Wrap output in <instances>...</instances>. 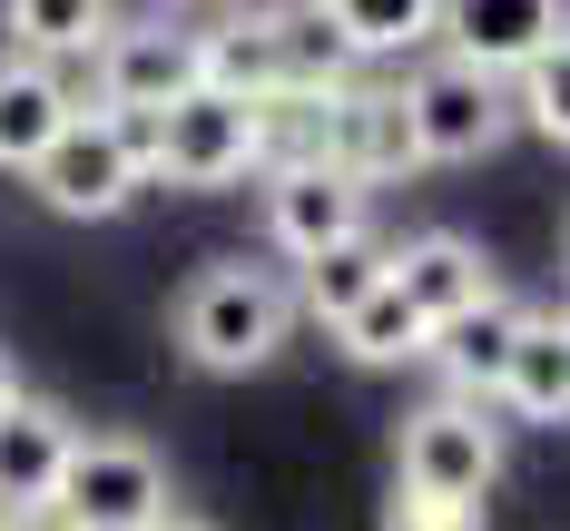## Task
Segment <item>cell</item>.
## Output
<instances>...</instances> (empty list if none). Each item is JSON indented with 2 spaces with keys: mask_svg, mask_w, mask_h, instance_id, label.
<instances>
[{
  "mask_svg": "<svg viewBox=\"0 0 570 531\" xmlns=\"http://www.w3.org/2000/svg\"><path fill=\"white\" fill-rule=\"evenodd\" d=\"M285 335H295V295L246 256L197 266L187 295H177V345H187L197 374H256V364H276Z\"/></svg>",
  "mask_w": 570,
  "mask_h": 531,
  "instance_id": "6da1fadb",
  "label": "cell"
},
{
  "mask_svg": "<svg viewBox=\"0 0 570 531\" xmlns=\"http://www.w3.org/2000/svg\"><path fill=\"white\" fill-rule=\"evenodd\" d=\"M138 158L168 187H236L246 168H266V99L187 89L158 118H138Z\"/></svg>",
  "mask_w": 570,
  "mask_h": 531,
  "instance_id": "7a4b0ae2",
  "label": "cell"
},
{
  "mask_svg": "<svg viewBox=\"0 0 570 531\" xmlns=\"http://www.w3.org/2000/svg\"><path fill=\"white\" fill-rule=\"evenodd\" d=\"M138 187H148L138 118H109V109H69V128L30 158V197L50 217H118Z\"/></svg>",
  "mask_w": 570,
  "mask_h": 531,
  "instance_id": "3957f363",
  "label": "cell"
},
{
  "mask_svg": "<svg viewBox=\"0 0 570 531\" xmlns=\"http://www.w3.org/2000/svg\"><path fill=\"white\" fill-rule=\"evenodd\" d=\"M50 502L79 531H158L177 512L168 463H158L138 433H79L69 463H59V482H50Z\"/></svg>",
  "mask_w": 570,
  "mask_h": 531,
  "instance_id": "277c9868",
  "label": "cell"
},
{
  "mask_svg": "<svg viewBox=\"0 0 570 531\" xmlns=\"http://www.w3.org/2000/svg\"><path fill=\"white\" fill-rule=\"evenodd\" d=\"M403 89V118H413V158L423 168H472L512 138V79H482L462 59H423Z\"/></svg>",
  "mask_w": 570,
  "mask_h": 531,
  "instance_id": "5b68a950",
  "label": "cell"
},
{
  "mask_svg": "<svg viewBox=\"0 0 570 531\" xmlns=\"http://www.w3.org/2000/svg\"><path fill=\"white\" fill-rule=\"evenodd\" d=\"M394 482L403 492H433V502H482L502 482V423L472 404V394H443V404L403 413Z\"/></svg>",
  "mask_w": 570,
  "mask_h": 531,
  "instance_id": "8992f818",
  "label": "cell"
},
{
  "mask_svg": "<svg viewBox=\"0 0 570 531\" xmlns=\"http://www.w3.org/2000/svg\"><path fill=\"white\" fill-rule=\"evenodd\" d=\"M187 89H197V30L109 20V40L89 50V109H109V118H158Z\"/></svg>",
  "mask_w": 570,
  "mask_h": 531,
  "instance_id": "52a82bcc",
  "label": "cell"
},
{
  "mask_svg": "<svg viewBox=\"0 0 570 531\" xmlns=\"http://www.w3.org/2000/svg\"><path fill=\"white\" fill-rule=\"evenodd\" d=\"M256 177H266V236L295 266L344 246V236H374V187L364 177L325 168V158H276V168H256Z\"/></svg>",
  "mask_w": 570,
  "mask_h": 531,
  "instance_id": "ba28073f",
  "label": "cell"
},
{
  "mask_svg": "<svg viewBox=\"0 0 570 531\" xmlns=\"http://www.w3.org/2000/svg\"><path fill=\"white\" fill-rule=\"evenodd\" d=\"M315 158H325V168H344V177H364V187L423 168V158H413L403 89H384V79H344L335 99H315Z\"/></svg>",
  "mask_w": 570,
  "mask_h": 531,
  "instance_id": "9c48e42d",
  "label": "cell"
},
{
  "mask_svg": "<svg viewBox=\"0 0 570 531\" xmlns=\"http://www.w3.org/2000/svg\"><path fill=\"white\" fill-rule=\"evenodd\" d=\"M570 30V0H433V40L443 59L482 69V79H512Z\"/></svg>",
  "mask_w": 570,
  "mask_h": 531,
  "instance_id": "30bf717a",
  "label": "cell"
},
{
  "mask_svg": "<svg viewBox=\"0 0 570 531\" xmlns=\"http://www.w3.org/2000/svg\"><path fill=\"white\" fill-rule=\"evenodd\" d=\"M384 276L403 286V305H413L423 325H453V315H472L482 295H502L492 266H482V246H472V236H443V227L384 246Z\"/></svg>",
  "mask_w": 570,
  "mask_h": 531,
  "instance_id": "8fae6325",
  "label": "cell"
},
{
  "mask_svg": "<svg viewBox=\"0 0 570 531\" xmlns=\"http://www.w3.org/2000/svg\"><path fill=\"white\" fill-rule=\"evenodd\" d=\"M266 50H276V99H335L354 79V50H344V30L315 0H276L266 10Z\"/></svg>",
  "mask_w": 570,
  "mask_h": 531,
  "instance_id": "7c38bea8",
  "label": "cell"
},
{
  "mask_svg": "<svg viewBox=\"0 0 570 531\" xmlns=\"http://www.w3.org/2000/svg\"><path fill=\"white\" fill-rule=\"evenodd\" d=\"M69 443H79V423L50 394H10L0 404V502H50Z\"/></svg>",
  "mask_w": 570,
  "mask_h": 531,
  "instance_id": "4fadbf2b",
  "label": "cell"
},
{
  "mask_svg": "<svg viewBox=\"0 0 570 531\" xmlns=\"http://www.w3.org/2000/svg\"><path fill=\"white\" fill-rule=\"evenodd\" d=\"M69 79H59L50 59H20V50H0V168H20L30 177V158L50 148L59 128H69Z\"/></svg>",
  "mask_w": 570,
  "mask_h": 531,
  "instance_id": "5bb4252c",
  "label": "cell"
},
{
  "mask_svg": "<svg viewBox=\"0 0 570 531\" xmlns=\"http://www.w3.org/2000/svg\"><path fill=\"white\" fill-rule=\"evenodd\" d=\"M492 394H502L521 423H570V325L561 315H521L512 364H502Z\"/></svg>",
  "mask_w": 570,
  "mask_h": 531,
  "instance_id": "9a60e30c",
  "label": "cell"
},
{
  "mask_svg": "<svg viewBox=\"0 0 570 531\" xmlns=\"http://www.w3.org/2000/svg\"><path fill=\"white\" fill-rule=\"evenodd\" d=\"M512 335H521V305H512V295H482L472 315L433 325V345H423V354L453 374V394H472V404H482V394L502 384V364H512Z\"/></svg>",
  "mask_w": 570,
  "mask_h": 531,
  "instance_id": "2e32d148",
  "label": "cell"
},
{
  "mask_svg": "<svg viewBox=\"0 0 570 531\" xmlns=\"http://www.w3.org/2000/svg\"><path fill=\"white\" fill-rule=\"evenodd\" d=\"M118 0H0V30H10V50L20 59H89L99 40H109Z\"/></svg>",
  "mask_w": 570,
  "mask_h": 531,
  "instance_id": "e0dca14e",
  "label": "cell"
},
{
  "mask_svg": "<svg viewBox=\"0 0 570 531\" xmlns=\"http://www.w3.org/2000/svg\"><path fill=\"white\" fill-rule=\"evenodd\" d=\"M197 89H227V99H276L266 10H256V20H217V30H197Z\"/></svg>",
  "mask_w": 570,
  "mask_h": 531,
  "instance_id": "ac0fdd59",
  "label": "cell"
},
{
  "mask_svg": "<svg viewBox=\"0 0 570 531\" xmlns=\"http://www.w3.org/2000/svg\"><path fill=\"white\" fill-rule=\"evenodd\" d=\"M384 286V246L374 236H344L325 256H305V286H295V315H315V325H344L364 295Z\"/></svg>",
  "mask_w": 570,
  "mask_h": 531,
  "instance_id": "d6986e66",
  "label": "cell"
},
{
  "mask_svg": "<svg viewBox=\"0 0 570 531\" xmlns=\"http://www.w3.org/2000/svg\"><path fill=\"white\" fill-rule=\"evenodd\" d=\"M335 345L354 354V364H413V354L433 345V325H423V315L403 305V286L384 276V286H374V295H364V305L335 325Z\"/></svg>",
  "mask_w": 570,
  "mask_h": 531,
  "instance_id": "ffe728a7",
  "label": "cell"
},
{
  "mask_svg": "<svg viewBox=\"0 0 570 531\" xmlns=\"http://www.w3.org/2000/svg\"><path fill=\"white\" fill-rule=\"evenodd\" d=\"M315 10L344 30L354 59H403L433 40V0H315Z\"/></svg>",
  "mask_w": 570,
  "mask_h": 531,
  "instance_id": "44dd1931",
  "label": "cell"
},
{
  "mask_svg": "<svg viewBox=\"0 0 570 531\" xmlns=\"http://www.w3.org/2000/svg\"><path fill=\"white\" fill-rule=\"evenodd\" d=\"M512 118H531L551 148H570V30L531 59V69H512Z\"/></svg>",
  "mask_w": 570,
  "mask_h": 531,
  "instance_id": "7402d4cb",
  "label": "cell"
},
{
  "mask_svg": "<svg viewBox=\"0 0 570 531\" xmlns=\"http://www.w3.org/2000/svg\"><path fill=\"white\" fill-rule=\"evenodd\" d=\"M384 531H482V502H433V492H403V482H394Z\"/></svg>",
  "mask_w": 570,
  "mask_h": 531,
  "instance_id": "603a6c76",
  "label": "cell"
},
{
  "mask_svg": "<svg viewBox=\"0 0 570 531\" xmlns=\"http://www.w3.org/2000/svg\"><path fill=\"white\" fill-rule=\"evenodd\" d=\"M0 531H79L59 502H0Z\"/></svg>",
  "mask_w": 570,
  "mask_h": 531,
  "instance_id": "cb8c5ba5",
  "label": "cell"
},
{
  "mask_svg": "<svg viewBox=\"0 0 570 531\" xmlns=\"http://www.w3.org/2000/svg\"><path fill=\"white\" fill-rule=\"evenodd\" d=\"M158 531H207V522H187V512H168V522H158Z\"/></svg>",
  "mask_w": 570,
  "mask_h": 531,
  "instance_id": "d4e9b609",
  "label": "cell"
},
{
  "mask_svg": "<svg viewBox=\"0 0 570 531\" xmlns=\"http://www.w3.org/2000/svg\"><path fill=\"white\" fill-rule=\"evenodd\" d=\"M10 394H20V374H10V364H0V404H10Z\"/></svg>",
  "mask_w": 570,
  "mask_h": 531,
  "instance_id": "484cf974",
  "label": "cell"
},
{
  "mask_svg": "<svg viewBox=\"0 0 570 531\" xmlns=\"http://www.w3.org/2000/svg\"><path fill=\"white\" fill-rule=\"evenodd\" d=\"M561 325H570V315H561Z\"/></svg>",
  "mask_w": 570,
  "mask_h": 531,
  "instance_id": "4316f807",
  "label": "cell"
}]
</instances>
